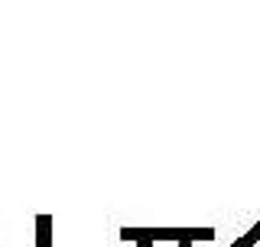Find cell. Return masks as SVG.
<instances>
[{"instance_id":"cell-1","label":"cell","mask_w":260,"mask_h":247,"mask_svg":"<svg viewBox=\"0 0 260 247\" xmlns=\"http://www.w3.org/2000/svg\"><path fill=\"white\" fill-rule=\"evenodd\" d=\"M120 237L124 241H211L215 237V228H120Z\"/></svg>"},{"instance_id":"cell-2","label":"cell","mask_w":260,"mask_h":247,"mask_svg":"<svg viewBox=\"0 0 260 247\" xmlns=\"http://www.w3.org/2000/svg\"><path fill=\"white\" fill-rule=\"evenodd\" d=\"M257 241H260V221H257V225H254V228H250V231H247V234H244V237H238V241H234L231 247H254Z\"/></svg>"},{"instance_id":"cell-4","label":"cell","mask_w":260,"mask_h":247,"mask_svg":"<svg viewBox=\"0 0 260 247\" xmlns=\"http://www.w3.org/2000/svg\"><path fill=\"white\" fill-rule=\"evenodd\" d=\"M182 247H192V244H189V241H182Z\"/></svg>"},{"instance_id":"cell-3","label":"cell","mask_w":260,"mask_h":247,"mask_svg":"<svg viewBox=\"0 0 260 247\" xmlns=\"http://www.w3.org/2000/svg\"><path fill=\"white\" fill-rule=\"evenodd\" d=\"M140 247H153V244H146V241H140Z\"/></svg>"}]
</instances>
